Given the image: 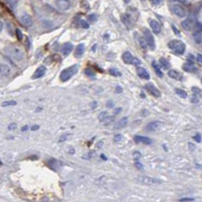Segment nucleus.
I'll list each match as a JSON object with an SVG mask.
<instances>
[{
    "label": "nucleus",
    "instance_id": "62",
    "mask_svg": "<svg viewBox=\"0 0 202 202\" xmlns=\"http://www.w3.org/2000/svg\"><path fill=\"white\" fill-rule=\"evenodd\" d=\"M129 1H131V0H124V2H126V3H128Z\"/></svg>",
    "mask_w": 202,
    "mask_h": 202
},
{
    "label": "nucleus",
    "instance_id": "18",
    "mask_svg": "<svg viewBox=\"0 0 202 202\" xmlns=\"http://www.w3.org/2000/svg\"><path fill=\"white\" fill-rule=\"evenodd\" d=\"M85 52V45L84 44H80L78 45L76 48V51H75V57L76 58H80L82 55L84 54Z\"/></svg>",
    "mask_w": 202,
    "mask_h": 202
},
{
    "label": "nucleus",
    "instance_id": "15",
    "mask_svg": "<svg viewBox=\"0 0 202 202\" xmlns=\"http://www.w3.org/2000/svg\"><path fill=\"white\" fill-rule=\"evenodd\" d=\"M137 76H139L140 78L146 79V80L150 79V74H149V72L146 70V69H143V68H137Z\"/></svg>",
    "mask_w": 202,
    "mask_h": 202
},
{
    "label": "nucleus",
    "instance_id": "6",
    "mask_svg": "<svg viewBox=\"0 0 202 202\" xmlns=\"http://www.w3.org/2000/svg\"><path fill=\"white\" fill-rule=\"evenodd\" d=\"M145 88H146V90H147L149 93H150L151 95H153V96H155V97H160V95H161L160 90L157 88V87L154 84H152V83L146 84Z\"/></svg>",
    "mask_w": 202,
    "mask_h": 202
},
{
    "label": "nucleus",
    "instance_id": "40",
    "mask_svg": "<svg viewBox=\"0 0 202 202\" xmlns=\"http://www.w3.org/2000/svg\"><path fill=\"white\" fill-rule=\"evenodd\" d=\"M93 155L92 152H88V153H86L85 155L83 156V159H85V160H88V159H91V157Z\"/></svg>",
    "mask_w": 202,
    "mask_h": 202
},
{
    "label": "nucleus",
    "instance_id": "8",
    "mask_svg": "<svg viewBox=\"0 0 202 202\" xmlns=\"http://www.w3.org/2000/svg\"><path fill=\"white\" fill-rule=\"evenodd\" d=\"M182 27L186 30H192L195 26V21L192 18H186L185 20H183L181 22Z\"/></svg>",
    "mask_w": 202,
    "mask_h": 202
},
{
    "label": "nucleus",
    "instance_id": "14",
    "mask_svg": "<svg viewBox=\"0 0 202 202\" xmlns=\"http://www.w3.org/2000/svg\"><path fill=\"white\" fill-rule=\"evenodd\" d=\"M150 25H151V28L153 30V31L155 33H160L161 31V26L159 25V22L155 19H150Z\"/></svg>",
    "mask_w": 202,
    "mask_h": 202
},
{
    "label": "nucleus",
    "instance_id": "55",
    "mask_svg": "<svg viewBox=\"0 0 202 202\" xmlns=\"http://www.w3.org/2000/svg\"><path fill=\"white\" fill-rule=\"evenodd\" d=\"M135 166H137V168H139V169L143 170V166H142V165H140V163H137V164H135Z\"/></svg>",
    "mask_w": 202,
    "mask_h": 202
},
{
    "label": "nucleus",
    "instance_id": "37",
    "mask_svg": "<svg viewBox=\"0 0 202 202\" xmlns=\"http://www.w3.org/2000/svg\"><path fill=\"white\" fill-rule=\"evenodd\" d=\"M17 1H18V0H7V2H8V4H9L11 7H15V6H16Z\"/></svg>",
    "mask_w": 202,
    "mask_h": 202
},
{
    "label": "nucleus",
    "instance_id": "60",
    "mask_svg": "<svg viewBox=\"0 0 202 202\" xmlns=\"http://www.w3.org/2000/svg\"><path fill=\"white\" fill-rule=\"evenodd\" d=\"M96 105H97V102H94V103H93V104H92V107H93V108H95V107H96Z\"/></svg>",
    "mask_w": 202,
    "mask_h": 202
},
{
    "label": "nucleus",
    "instance_id": "16",
    "mask_svg": "<svg viewBox=\"0 0 202 202\" xmlns=\"http://www.w3.org/2000/svg\"><path fill=\"white\" fill-rule=\"evenodd\" d=\"M72 50H73V45H72L71 42H66L62 48V53H63V55L66 57V56L71 54Z\"/></svg>",
    "mask_w": 202,
    "mask_h": 202
},
{
    "label": "nucleus",
    "instance_id": "39",
    "mask_svg": "<svg viewBox=\"0 0 202 202\" xmlns=\"http://www.w3.org/2000/svg\"><path fill=\"white\" fill-rule=\"evenodd\" d=\"M88 19H89L90 21H95V20L97 19V15H96V14H94V13H92V14L88 15Z\"/></svg>",
    "mask_w": 202,
    "mask_h": 202
},
{
    "label": "nucleus",
    "instance_id": "23",
    "mask_svg": "<svg viewBox=\"0 0 202 202\" xmlns=\"http://www.w3.org/2000/svg\"><path fill=\"white\" fill-rule=\"evenodd\" d=\"M193 38H194V41H195L196 44H201V42H202V33H201L200 30H196L195 33H194Z\"/></svg>",
    "mask_w": 202,
    "mask_h": 202
},
{
    "label": "nucleus",
    "instance_id": "5",
    "mask_svg": "<svg viewBox=\"0 0 202 202\" xmlns=\"http://www.w3.org/2000/svg\"><path fill=\"white\" fill-rule=\"evenodd\" d=\"M55 3L57 8L60 9L61 11H66V10H68L71 7L70 0H56Z\"/></svg>",
    "mask_w": 202,
    "mask_h": 202
},
{
    "label": "nucleus",
    "instance_id": "47",
    "mask_svg": "<svg viewBox=\"0 0 202 202\" xmlns=\"http://www.w3.org/2000/svg\"><path fill=\"white\" fill-rule=\"evenodd\" d=\"M25 44H26V48L27 49H30V39H28V38L27 36H25Z\"/></svg>",
    "mask_w": 202,
    "mask_h": 202
},
{
    "label": "nucleus",
    "instance_id": "30",
    "mask_svg": "<svg viewBox=\"0 0 202 202\" xmlns=\"http://www.w3.org/2000/svg\"><path fill=\"white\" fill-rule=\"evenodd\" d=\"M109 74H110V75L114 76V77H119V76H121V73L117 70V69H115V68H111V69H109Z\"/></svg>",
    "mask_w": 202,
    "mask_h": 202
},
{
    "label": "nucleus",
    "instance_id": "32",
    "mask_svg": "<svg viewBox=\"0 0 202 202\" xmlns=\"http://www.w3.org/2000/svg\"><path fill=\"white\" fill-rule=\"evenodd\" d=\"M16 101L14 100H9V101H4L3 103H2V106L3 107H7V106H14L16 105Z\"/></svg>",
    "mask_w": 202,
    "mask_h": 202
},
{
    "label": "nucleus",
    "instance_id": "25",
    "mask_svg": "<svg viewBox=\"0 0 202 202\" xmlns=\"http://www.w3.org/2000/svg\"><path fill=\"white\" fill-rule=\"evenodd\" d=\"M153 67H154V70H155V72H156V74L158 75L159 77H161V78H163V76H164V74H163V72H162V70L160 69V67L158 66V64H157L156 62H153Z\"/></svg>",
    "mask_w": 202,
    "mask_h": 202
},
{
    "label": "nucleus",
    "instance_id": "44",
    "mask_svg": "<svg viewBox=\"0 0 202 202\" xmlns=\"http://www.w3.org/2000/svg\"><path fill=\"white\" fill-rule=\"evenodd\" d=\"M131 64H134V65H135V66H140V61L139 59H134V60H132Z\"/></svg>",
    "mask_w": 202,
    "mask_h": 202
},
{
    "label": "nucleus",
    "instance_id": "58",
    "mask_svg": "<svg viewBox=\"0 0 202 202\" xmlns=\"http://www.w3.org/2000/svg\"><path fill=\"white\" fill-rule=\"evenodd\" d=\"M2 28H3V23H2V21H0V33H1Z\"/></svg>",
    "mask_w": 202,
    "mask_h": 202
},
{
    "label": "nucleus",
    "instance_id": "20",
    "mask_svg": "<svg viewBox=\"0 0 202 202\" xmlns=\"http://www.w3.org/2000/svg\"><path fill=\"white\" fill-rule=\"evenodd\" d=\"M183 69H184L185 71H187V72H196V70H197L195 66H194V64L191 62V61L186 63L185 65L183 66Z\"/></svg>",
    "mask_w": 202,
    "mask_h": 202
},
{
    "label": "nucleus",
    "instance_id": "24",
    "mask_svg": "<svg viewBox=\"0 0 202 202\" xmlns=\"http://www.w3.org/2000/svg\"><path fill=\"white\" fill-rule=\"evenodd\" d=\"M127 123V117H122L120 120L117 121V123L115 124V128L118 129V128H122V127H124L126 126Z\"/></svg>",
    "mask_w": 202,
    "mask_h": 202
},
{
    "label": "nucleus",
    "instance_id": "53",
    "mask_svg": "<svg viewBox=\"0 0 202 202\" xmlns=\"http://www.w3.org/2000/svg\"><path fill=\"white\" fill-rule=\"evenodd\" d=\"M115 91H116V93H119V92L122 91V89L119 86H117V87H116V89H115Z\"/></svg>",
    "mask_w": 202,
    "mask_h": 202
},
{
    "label": "nucleus",
    "instance_id": "63",
    "mask_svg": "<svg viewBox=\"0 0 202 202\" xmlns=\"http://www.w3.org/2000/svg\"><path fill=\"white\" fill-rule=\"evenodd\" d=\"M0 164H1V162H0Z\"/></svg>",
    "mask_w": 202,
    "mask_h": 202
},
{
    "label": "nucleus",
    "instance_id": "19",
    "mask_svg": "<svg viewBox=\"0 0 202 202\" xmlns=\"http://www.w3.org/2000/svg\"><path fill=\"white\" fill-rule=\"evenodd\" d=\"M0 74L2 76H8L10 74V68L5 64H0Z\"/></svg>",
    "mask_w": 202,
    "mask_h": 202
},
{
    "label": "nucleus",
    "instance_id": "41",
    "mask_svg": "<svg viewBox=\"0 0 202 202\" xmlns=\"http://www.w3.org/2000/svg\"><path fill=\"white\" fill-rule=\"evenodd\" d=\"M172 30H173V31H174L176 36H181V33H180V31L177 30V27H176V26H175V25H172Z\"/></svg>",
    "mask_w": 202,
    "mask_h": 202
},
{
    "label": "nucleus",
    "instance_id": "43",
    "mask_svg": "<svg viewBox=\"0 0 202 202\" xmlns=\"http://www.w3.org/2000/svg\"><path fill=\"white\" fill-rule=\"evenodd\" d=\"M68 137H69V134H67L62 135V137H61L60 139H59V143H62V142H64V140H68Z\"/></svg>",
    "mask_w": 202,
    "mask_h": 202
},
{
    "label": "nucleus",
    "instance_id": "46",
    "mask_svg": "<svg viewBox=\"0 0 202 202\" xmlns=\"http://www.w3.org/2000/svg\"><path fill=\"white\" fill-rule=\"evenodd\" d=\"M113 140H114V142H119V140H121V134H116Z\"/></svg>",
    "mask_w": 202,
    "mask_h": 202
},
{
    "label": "nucleus",
    "instance_id": "21",
    "mask_svg": "<svg viewBox=\"0 0 202 202\" xmlns=\"http://www.w3.org/2000/svg\"><path fill=\"white\" fill-rule=\"evenodd\" d=\"M168 75H169L170 78L176 79V80H178V79H179V80H181V79H182V75L176 70H170L168 72Z\"/></svg>",
    "mask_w": 202,
    "mask_h": 202
},
{
    "label": "nucleus",
    "instance_id": "28",
    "mask_svg": "<svg viewBox=\"0 0 202 202\" xmlns=\"http://www.w3.org/2000/svg\"><path fill=\"white\" fill-rule=\"evenodd\" d=\"M180 44V41H177V39H173V41H171L168 44V47L170 48L171 50H175L176 49V47L178 46V45Z\"/></svg>",
    "mask_w": 202,
    "mask_h": 202
},
{
    "label": "nucleus",
    "instance_id": "13",
    "mask_svg": "<svg viewBox=\"0 0 202 202\" xmlns=\"http://www.w3.org/2000/svg\"><path fill=\"white\" fill-rule=\"evenodd\" d=\"M45 74H46V67H45V66H41V67H39L38 69H36L31 78L33 79H39V78H41V77L44 76Z\"/></svg>",
    "mask_w": 202,
    "mask_h": 202
},
{
    "label": "nucleus",
    "instance_id": "2",
    "mask_svg": "<svg viewBox=\"0 0 202 202\" xmlns=\"http://www.w3.org/2000/svg\"><path fill=\"white\" fill-rule=\"evenodd\" d=\"M77 71H78V66L77 65L71 66V67L65 69L64 71H62V73H61V75H60L61 81H63V82L68 81L72 76L75 75V74L77 73Z\"/></svg>",
    "mask_w": 202,
    "mask_h": 202
},
{
    "label": "nucleus",
    "instance_id": "31",
    "mask_svg": "<svg viewBox=\"0 0 202 202\" xmlns=\"http://www.w3.org/2000/svg\"><path fill=\"white\" fill-rule=\"evenodd\" d=\"M60 165V162L54 160V159H52V160L49 161V166L51 167L52 169H55L56 170V167H58Z\"/></svg>",
    "mask_w": 202,
    "mask_h": 202
},
{
    "label": "nucleus",
    "instance_id": "3",
    "mask_svg": "<svg viewBox=\"0 0 202 202\" xmlns=\"http://www.w3.org/2000/svg\"><path fill=\"white\" fill-rule=\"evenodd\" d=\"M171 10L175 15L178 17H184L186 16V9L183 5L179 3H174L171 5Z\"/></svg>",
    "mask_w": 202,
    "mask_h": 202
},
{
    "label": "nucleus",
    "instance_id": "33",
    "mask_svg": "<svg viewBox=\"0 0 202 202\" xmlns=\"http://www.w3.org/2000/svg\"><path fill=\"white\" fill-rule=\"evenodd\" d=\"M107 116H108V113L105 112V111H103V112H101L99 115H98V118H99V120L101 122H103V121H104V119L107 117Z\"/></svg>",
    "mask_w": 202,
    "mask_h": 202
},
{
    "label": "nucleus",
    "instance_id": "12",
    "mask_svg": "<svg viewBox=\"0 0 202 202\" xmlns=\"http://www.w3.org/2000/svg\"><path fill=\"white\" fill-rule=\"evenodd\" d=\"M135 143H146V145H151L153 143L152 139L148 137H142V135H135L134 137Z\"/></svg>",
    "mask_w": 202,
    "mask_h": 202
},
{
    "label": "nucleus",
    "instance_id": "9",
    "mask_svg": "<svg viewBox=\"0 0 202 202\" xmlns=\"http://www.w3.org/2000/svg\"><path fill=\"white\" fill-rule=\"evenodd\" d=\"M139 180L143 184L147 185H154V184H160L162 183L160 180L158 179H154V178H150V177H140Z\"/></svg>",
    "mask_w": 202,
    "mask_h": 202
},
{
    "label": "nucleus",
    "instance_id": "59",
    "mask_svg": "<svg viewBox=\"0 0 202 202\" xmlns=\"http://www.w3.org/2000/svg\"><path fill=\"white\" fill-rule=\"evenodd\" d=\"M21 131H27V126H23L22 128H21Z\"/></svg>",
    "mask_w": 202,
    "mask_h": 202
},
{
    "label": "nucleus",
    "instance_id": "48",
    "mask_svg": "<svg viewBox=\"0 0 202 202\" xmlns=\"http://www.w3.org/2000/svg\"><path fill=\"white\" fill-rule=\"evenodd\" d=\"M194 140H196V142H197V143H200V140H201L200 134H196L195 137H194Z\"/></svg>",
    "mask_w": 202,
    "mask_h": 202
},
{
    "label": "nucleus",
    "instance_id": "26",
    "mask_svg": "<svg viewBox=\"0 0 202 202\" xmlns=\"http://www.w3.org/2000/svg\"><path fill=\"white\" fill-rule=\"evenodd\" d=\"M160 64L162 65V67L164 69H169L170 68V62L167 59H165V58H161L160 59Z\"/></svg>",
    "mask_w": 202,
    "mask_h": 202
},
{
    "label": "nucleus",
    "instance_id": "36",
    "mask_svg": "<svg viewBox=\"0 0 202 202\" xmlns=\"http://www.w3.org/2000/svg\"><path fill=\"white\" fill-rule=\"evenodd\" d=\"M15 33H16V36H17V39H20L23 38V36H22V33H21V31H20V30L19 28H16V30H15Z\"/></svg>",
    "mask_w": 202,
    "mask_h": 202
},
{
    "label": "nucleus",
    "instance_id": "4",
    "mask_svg": "<svg viewBox=\"0 0 202 202\" xmlns=\"http://www.w3.org/2000/svg\"><path fill=\"white\" fill-rule=\"evenodd\" d=\"M143 34H145V38L143 39H146L148 46L150 47L152 50H155L156 44H155V39H154V36H153V34H152V33L148 30V28H143Z\"/></svg>",
    "mask_w": 202,
    "mask_h": 202
},
{
    "label": "nucleus",
    "instance_id": "42",
    "mask_svg": "<svg viewBox=\"0 0 202 202\" xmlns=\"http://www.w3.org/2000/svg\"><path fill=\"white\" fill-rule=\"evenodd\" d=\"M140 158V153H139V152H135V153H134V159L135 161H139Z\"/></svg>",
    "mask_w": 202,
    "mask_h": 202
},
{
    "label": "nucleus",
    "instance_id": "50",
    "mask_svg": "<svg viewBox=\"0 0 202 202\" xmlns=\"http://www.w3.org/2000/svg\"><path fill=\"white\" fill-rule=\"evenodd\" d=\"M197 62H198L199 64H201V63H202V56H201L200 54H198V56H197Z\"/></svg>",
    "mask_w": 202,
    "mask_h": 202
},
{
    "label": "nucleus",
    "instance_id": "22",
    "mask_svg": "<svg viewBox=\"0 0 202 202\" xmlns=\"http://www.w3.org/2000/svg\"><path fill=\"white\" fill-rule=\"evenodd\" d=\"M174 52H175V54H176V55L184 54V52H185V45L183 44L182 42H180V44L176 47V49L174 50Z\"/></svg>",
    "mask_w": 202,
    "mask_h": 202
},
{
    "label": "nucleus",
    "instance_id": "57",
    "mask_svg": "<svg viewBox=\"0 0 202 202\" xmlns=\"http://www.w3.org/2000/svg\"><path fill=\"white\" fill-rule=\"evenodd\" d=\"M107 106H108V107H112V106H113V103L111 102V101H108V103H107Z\"/></svg>",
    "mask_w": 202,
    "mask_h": 202
},
{
    "label": "nucleus",
    "instance_id": "17",
    "mask_svg": "<svg viewBox=\"0 0 202 202\" xmlns=\"http://www.w3.org/2000/svg\"><path fill=\"white\" fill-rule=\"evenodd\" d=\"M122 60L126 64H131L132 60H134V56L131 52H126L122 55Z\"/></svg>",
    "mask_w": 202,
    "mask_h": 202
},
{
    "label": "nucleus",
    "instance_id": "38",
    "mask_svg": "<svg viewBox=\"0 0 202 202\" xmlns=\"http://www.w3.org/2000/svg\"><path fill=\"white\" fill-rule=\"evenodd\" d=\"M80 23H81V26L83 28H89V23L87 22V21H85V20H81L80 21Z\"/></svg>",
    "mask_w": 202,
    "mask_h": 202
},
{
    "label": "nucleus",
    "instance_id": "11",
    "mask_svg": "<svg viewBox=\"0 0 202 202\" xmlns=\"http://www.w3.org/2000/svg\"><path fill=\"white\" fill-rule=\"evenodd\" d=\"M161 126H162V123L160 121H152L147 126L146 129H147L148 131H156L160 128Z\"/></svg>",
    "mask_w": 202,
    "mask_h": 202
},
{
    "label": "nucleus",
    "instance_id": "49",
    "mask_svg": "<svg viewBox=\"0 0 202 202\" xmlns=\"http://www.w3.org/2000/svg\"><path fill=\"white\" fill-rule=\"evenodd\" d=\"M15 127H16V124H15V123H11L8 126V129H9V131H12V129H14Z\"/></svg>",
    "mask_w": 202,
    "mask_h": 202
},
{
    "label": "nucleus",
    "instance_id": "52",
    "mask_svg": "<svg viewBox=\"0 0 202 202\" xmlns=\"http://www.w3.org/2000/svg\"><path fill=\"white\" fill-rule=\"evenodd\" d=\"M194 199L193 198H183V199H180V201H193Z\"/></svg>",
    "mask_w": 202,
    "mask_h": 202
},
{
    "label": "nucleus",
    "instance_id": "27",
    "mask_svg": "<svg viewBox=\"0 0 202 202\" xmlns=\"http://www.w3.org/2000/svg\"><path fill=\"white\" fill-rule=\"evenodd\" d=\"M137 41H139L140 47H142L143 49H147V48H148V44H147V42H146L145 39L142 38V36H137Z\"/></svg>",
    "mask_w": 202,
    "mask_h": 202
},
{
    "label": "nucleus",
    "instance_id": "7",
    "mask_svg": "<svg viewBox=\"0 0 202 202\" xmlns=\"http://www.w3.org/2000/svg\"><path fill=\"white\" fill-rule=\"evenodd\" d=\"M20 22L22 25L26 26V27H30L33 25V18L30 14H27V13H23L22 15L20 16Z\"/></svg>",
    "mask_w": 202,
    "mask_h": 202
},
{
    "label": "nucleus",
    "instance_id": "45",
    "mask_svg": "<svg viewBox=\"0 0 202 202\" xmlns=\"http://www.w3.org/2000/svg\"><path fill=\"white\" fill-rule=\"evenodd\" d=\"M163 0H152V4L153 5H159Z\"/></svg>",
    "mask_w": 202,
    "mask_h": 202
},
{
    "label": "nucleus",
    "instance_id": "34",
    "mask_svg": "<svg viewBox=\"0 0 202 202\" xmlns=\"http://www.w3.org/2000/svg\"><path fill=\"white\" fill-rule=\"evenodd\" d=\"M85 74L89 77H94L95 76V73L92 71V69H89V68H87L86 70H85Z\"/></svg>",
    "mask_w": 202,
    "mask_h": 202
},
{
    "label": "nucleus",
    "instance_id": "56",
    "mask_svg": "<svg viewBox=\"0 0 202 202\" xmlns=\"http://www.w3.org/2000/svg\"><path fill=\"white\" fill-rule=\"evenodd\" d=\"M31 129H33V131H36V129H39V126H33V127H31Z\"/></svg>",
    "mask_w": 202,
    "mask_h": 202
},
{
    "label": "nucleus",
    "instance_id": "1",
    "mask_svg": "<svg viewBox=\"0 0 202 202\" xmlns=\"http://www.w3.org/2000/svg\"><path fill=\"white\" fill-rule=\"evenodd\" d=\"M4 51L6 52V54L10 56L11 58H13L14 60L16 61H20L22 60L23 58V51L20 49V48L18 47H15V46H8L6 47L4 49Z\"/></svg>",
    "mask_w": 202,
    "mask_h": 202
},
{
    "label": "nucleus",
    "instance_id": "35",
    "mask_svg": "<svg viewBox=\"0 0 202 202\" xmlns=\"http://www.w3.org/2000/svg\"><path fill=\"white\" fill-rule=\"evenodd\" d=\"M113 119H114L113 116H107V117H106V118L104 119V121H103V122H104L105 126H107V124H109L110 122L113 120Z\"/></svg>",
    "mask_w": 202,
    "mask_h": 202
},
{
    "label": "nucleus",
    "instance_id": "29",
    "mask_svg": "<svg viewBox=\"0 0 202 202\" xmlns=\"http://www.w3.org/2000/svg\"><path fill=\"white\" fill-rule=\"evenodd\" d=\"M175 92L178 94V96H180L181 98H187V93H186V91H184V90L182 89H175Z\"/></svg>",
    "mask_w": 202,
    "mask_h": 202
},
{
    "label": "nucleus",
    "instance_id": "51",
    "mask_svg": "<svg viewBox=\"0 0 202 202\" xmlns=\"http://www.w3.org/2000/svg\"><path fill=\"white\" fill-rule=\"evenodd\" d=\"M191 101H192L193 103H197L198 101H199V99H198V98L196 97V96H195V97L193 96V97H192V99H191Z\"/></svg>",
    "mask_w": 202,
    "mask_h": 202
},
{
    "label": "nucleus",
    "instance_id": "61",
    "mask_svg": "<svg viewBox=\"0 0 202 202\" xmlns=\"http://www.w3.org/2000/svg\"><path fill=\"white\" fill-rule=\"evenodd\" d=\"M101 158H102L103 160H106V157H105L104 155H101Z\"/></svg>",
    "mask_w": 202,
    "mask_h": 202
},
{
    "label": "nucleus",
    "instance_id": "10",
    "mask_svg": "<svg viewBox=\"0 0 202 202\" xmlns=\"http://www.w3.org/2000/svg\"><path fill=\"white\" fill-rule=\"evenodd\" d=\"M121 21L123 22V25L126 26L127 28H131L134 25V21L131 19V17L127 14H122L121 15Z\"/></svg>",
    "mask_w": 202,
    "mask_h": 202
},
{
    "label": "nucleus",
    "instance_id": "54",
    "mask_svg": "<svg viewBox=\"0 0 202 202\" xmlns=\"http://www.w3.org/2000/svg\"><path fill=\"white\" fill-rule=\"evenodd\" d=\"M120 111H121V108H116L115 111H114V114H117L120 112Z\"/></svg>",
    "mask_w": 202,
    "mask_h": 202
}]
</instances>
